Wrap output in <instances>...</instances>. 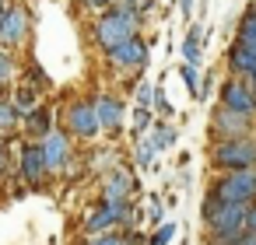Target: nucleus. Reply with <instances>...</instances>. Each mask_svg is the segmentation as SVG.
Returning a JSON list of instances; mask_svg holds the SVG:
<instances>
[{
  "mask_svg": "<svg viewBox=\"0 0 256 245\" xmlns=\"http://www.w3.org/2000/svg\"><path fill=\"white\" fill-rule=\"evenodd\" d=\"M64 126H67V137H78V140H92L98 137V116H95V105L78 98V102H67L64 109Z\"/></svg>",
  "mask_w": 256,
  "mask_h": 245,
  "instance_id": "39448f33",
  "label": "nucleus"
},
{
  "mask_svg": "<svg viewBox=\"0 0 256 245\" xmlns=\"http://www.w3.org/2000/svg\"><path fill=\"white\" fill-rule=\"evenodd\" d=\"M18 123H25V119H22V112L14 109V102L0 98V137L14 133V130H18Z\"/></svg>",
  "mask_w": 256,
  "mask_h": 245,
  "instance_id": "a211bd4d",
  "label": "nucleus"
},
{
  "mask_svg": "<svg viewBox=\"0 0 256 245\" xmlns=\"http://www.w3.org/2000/svg\"><path fill=\"white\" fill-rule=\"evenodd\" d=\"M92 105H95V116H98V130H106V133H120L123 130L126 109H123V102L116 95H95Z\"/></svg>",
  "mask_w": 256,
  "mask_h": 245,
  "instance_id": "9b49d317",
  "label": "nucleus"
},
{
  "mask_svg": "<svg viewBox=\"0 0 256 245\" xmlns=\"http://www.w3.org/2000/svg\"><path fill=\"white\" fill-rule=\"evenodd\" d=\"M246 214H249V207L218 203L210 196H204V207H200V217L207 224L210 242H235L238 235H246Z\"/></svg>",
  "mask_w": 256,
  "mask_h": 245,
  "instance_id": "f257e3e1",
  "label": "nucleus"
},
{
  "mask_svg": "<svg viewBox=\"0 0 256 245\" xmlns=\"http://www.w3.org/2000/svg\"><path fill=\"white\" fill-rule=\"evenodd\" d=\"M22 42H28V11L11 4L0 18V49H14Z\"/></svg>",
  "mask_w": 256,
  "mask_h": 245,
  "instance_id": "1a4fd4ad",
  "label": "nucleus"
},
{
  "mask_svg": "<svg viewBox=\"0 0 256 245\" xmlns=\"http://www.w3.org/2000/svg\"><path fill=\"white\" fill-rule=\"evenodd\" d=\"M88 245H126V231H109V235H98V238H88Z\"/></svg>",
  "mask_w": 256,
  "mask_h": 245,
  "instance_id": "a878e982",
  "label": "nucleus"
},
{
  "mask_svg": "<svg viewBox=\"0 0 256 245\" xmlns=\"http://www.w3.org/2000/svg\"><path fill=\"white\" fill-rule=\"evenodd\" d=\"M137 193V179L126 172V168H112L109 175H106V182H102V200L106 203H123V200H130Z\"/></svg>",
  "mask_w": 256,
  "mask_h": 245,
  "instance_id": "f8f14e48",
  "label": "nucleus"
},
{
  "mask_svg": "<svg viewBox=\"0 0 256 245\" xmlns=\"http://www.w3.org/2000/svg\"><path fill=\"white\" fill-rule=\"evenodd\" d=\"M28 77H32L39 88H50V77L42 74V67H39V63H28Z\"/></svg>",
  "mask_w": 256,
  "mask_h": 245,
  "instance_id": "cd10ccee",
  "label": "nucleus"
},
{
  "mask_svg": "<svg viewBox=\"0 0 256 245\" xmlns=\"http://www.w3.org/2000/svg\"><path fill=\"white\" fill-rule=\"evenodd\" d=\"M39 144H42V158H46V168H50V172L70 165V137H67V130H53V133H50L46 140H39Z\"/></svg>",
  "mask_w": 256,
  "mask_h": 245,
  "instance_id": "ddd939ff",
  "label": "nucleus"
},
{
  "mask_svg": "<svg viewBox=\"0 0 256 245\" xmlns=\"http://www.w3.org/2000/svg\"><path fill=\"white\" fill-rule=\"evenodd\" d=\"M11 102H14V109H18V112H22V119H25V116L36 109V88H32V84L14 88V98H11Z\"/></svg>",
  "mask_w": 256,
  "mask_h": 245,
  "instance_id": "6ab92c4d",
  "label": "nucleus"
},
{
  "mask_svg": "<svg viewBox=\"0 0 256 245\" xmlns=\"http://www.w3.org/2000/svg\"><path fill=\"white\" fill-rule=\"evenodd\" d=\"M11 77H14V56H11V49H0V88Z\"/></svg>",
  "mask_w": 256,
  "mask_h": 245,
  "instance_id": "4be33fe9",
  "label": "nucleus"
},
{
  "mask_svg": "<svg viewBox=\"0 0 256 245\" xmlns=\"http://www.w3.org/2000/svg\"><path fill=\"white\" fill-rule=\"evenodd\" d=\"M221 105L252 119V116H256V91L249 88V81H242V77H228V81L221 84Z\"/></svg>",
  "mask_w": 256,
  "mask_h": 245,
  "instance_id": "6e6552de",
  "label": "nucleus"
},
{
  "mask_svg": "<svg viewBox=\"0 0 256 245\" xmlns=\"http://www.w3.org/2000/svg\"><path fill=\"white\" fill-rule=\"evenodd\" d=\"M151 130H154L151 137H154V144H158V151H165V147H172V144H176V137H179L172 123H154Z\"/></svg>",
  "mask_w": 256,
  "mask_h": 245,
  "instance_id": "aec40b11",
  "label": "nucleus"
},
{
  "mask_svg": "<svg viewBox=\"0 0 256 245\" xmlns=\"http://www.w3.org/2000/svg\"><path fill=\"white\" fill-rule=\"evenodd\" d=\"M246 231H256V203H252L249 214H246Z\"/></svg>",
  "mask_w": 256,
  "mask_h": 245,
  "instance_id": "2f4dec72",
  "label": "nucleus"
},
{
  "mask_svg": "<svg viewBox=\"0 0 256 245\" xmlns=\"http://www.w3.org/2000/svg\"><path fill=\"white\" fill-rule=\"evenodd\" d=\"M210 165H214V168H221V172L256 168V140H252V137L214 140V147H210Z\"/></svg>",
  "mask_w": 256,
  "mask_h": 245,
  "instance_id": "7ed1b4c3",
  "label": "nucleus"
},
{
  "mask_svg": "<svg viewBox=\"0 0 256 245\" xmlns=\"http://www.w3.org/2000/svg\"><path fill=\"white\" fill-rule=\"evenodd\" d=\"M249 130H252V119L242 116V112H232V109H224V105H218L214 116H210V133H214V140L249 137Z\"/></svg>",
  "mask_w": 256,
  "mask_h": 245,
  "instance_id": "0eeeda50",
  "label": "nucleus"
},
{
  "mask_svg": "<svg viewBox=\"0 0 256 245\" xmlns=\"http://www.w3.org/2000/svg\"><path fill=\"white\" fill-rule=\"evenodd\" d=\"M172 235H176V224H168V221H165V224H158V228H154V235H151L148 242H151V245H168V242H172Z\"/></svg>",
  "mask_w": 256,
  "mask_h": 245,
  "instance_id": "393cba45",
  "label": "nucleus"
},
{
  "mask_svg": "<svg viewBox=\"0 0 256 245\" xmlns=\"http://www.w3.org/2000/svg\"><path fill=\"white\" fill-rule=\"evenodd\" d=\"M179 74H182V81H186V88H190V95H193V98H200V77H196V67H190V63H182V67H179Z\"/></svg>",
  "mask_w": 256,
  "mask_h": 245,
  "instance_id": "5701e85b",
  "label": "nucleus"
},
{
  "mask_svg": "<svg viewBox=\"0 0 256 245\" xmlns=\"http://www.w3.org/2000/svg\"><path fill=\"white\" fill-rule=\"evenodd\" d=\"M95 42H98V49L102 53H109V49H116V46H123V42H130V39H137L140 35V25H134V21H126V18H120V14H112V11H106L98 21H95Z\"/></svg>",
  "mask_w": 256,
  "mask_h": 245,
  "instance_id": "20e7f679",
  "label": "nucleus"
},
{
  "mask_svg": "<svg viewBox=\"0 0 256 245\" xmlns=\"http://www.w3.org/2000/svg\"><path fill=\"white\" fill-rule=\"evenodd\" d=\"M4 11H8V0H0V18H4Z\"/></svg>",
  "mask_w": 256,
  "mask_h": 245,
  "instance_id": "72a5a7b5",
  "label": "nucleus"
},
{
  "mask_svg": "<svg viewBox=\"0 0 256 245\" xmlns=\"http://www.w3.org/2000/svg\"><path fill=\"white\" fill-rule=\"evenodd\" d=\"M148 126H154V116H151V109H140V105H137V112H134V133L144 137Z\"/></svg>",
  "mask_w": 256,
  "mask_h": 245,
  "instance_id": "b1692460",
  "label": "nucleus"
},
{
  "mask_svg": "<svg viewBox=\"0 0 256 245\" xmlns=\"http://www.w3.org/2000/svg\"><path fill=\"white\" fill-rule=\"evenodd\" d=\"M228 70H232L235 77H242V81H249V77L256 74V53L235 42V46L228 49Z\"/></svg>",
  "mask_w": 256,
  "mask_h": 245,
  "instance_id": "4468645a",
  "label": "nucleus"
},
{
  "mask_svg": "<svg viewBox=\"0 0 256 245\" xmlns=\"http://www.w3.org/2000/svg\"><path fill=\"white\" fill-rule=\"evenodd\" d=\"M154 154H158L154 137H140V140H137V165H140V168H148V165L154 161Z\"/></svg>",
  "mask_w": 256,
  "mask_h": 245,
  "instance_id": "412c9836",
  "label": "nucleus"
},
{
  "mask_svg": "<svg viewBox=\"0 0 256 245\" xmlns=\"http://www.w3.org/2000/svg\"><path fill=\"white\" fill-rule=\"evenodd\" d=\"M193 4H196V0H179V11L190 18V11H193Z\"/></svg>",
  "mask_w": 256,
  "mask_h": 245,
  "instance_id": "473e14b6",
  "label": "nucleus"
},
{
  "mask_svg": "<svg viewBox=\"0 0 256 245\" xmlns=\"http://www.w3.org/2000/svg\"><path fill=\"white\" fill-rule=\"evenodd\" d=\"M8 172H11V154H8V144L0 140V179H4Z\"/></svg>",
  "mask_w": 256,
  "mask_h": 245,
  "instance_id": "c756f323",
  "label": "nucleus"
},
{
  "mask_svg": "<svg viewBox=\"0 0 256 245\" xmlns=\"http://www.w3.org/2000/svg\"><path fill=\"white\" fill-rule=\"evenodd\" d=\"M25 130H28V137L46 140V137L53 133V112H50L46 105H36V109L25 116Z\"/></svg>",
  "mask_w": 256,
  "mask_h": 245,
  "instance_id": "2eb2a0df",
  "label": "nucleus"
},
{
  "mask_svg": "<svg viewBox=\"0 0 256 245\" xmlns=\"http://www.w3.org/2000/svg\"><path fill=\"white\" fill-rule=\"evenodd\" d=\"M81 7H84V11H109L112 0H81Z\"/></svg>",
  "mask_w": 256,
  "mask_h": 245,
  "instance_id": "7c9ffc66",
  "label": "nucleus"
},
{
  "mask_svg": "<svg viewBox=\"0 0 256 245\" xmlns=\"http://www.w3.org/2000/svg\"><path fill=\"white\" fill-rule=\"evenodd\" d=\"M235 42L256 53V7H249V11L242 14V21H238V39H235Z\"/></svg>",
  "mask_w": 256,
  "mask_h": 245,
  "instance_id": "f3484780",
  "label": "nucleus"
},
{
  "mask_svg": "<svg viewBox=\"0 0 256 245\" xmlns=\"http://www.w3.org/2000/svg\"><path fill=\"white\" fill-rule=\"evenodd\" d=\"M200 42H204V28L193 25V28L186 32V39H182V60H186L190 67H200Z\"/></svg>",
  "mask_w": 256,
  "mask_h": 245,
  "instance_id": "dca6fc26",
  "label": "nucleus"
},
{
  "mask_svg": "<svg viewBox=\"0 0 256 245\" xmlns=\"http://www.w3.org/2000/svg\"><path fill=\"white\" fill-rule=\"evenodd\" d=\"M210 200L218 203H235V207H252L256 203V168H242V172H221L210 189Z\"/></svg>",
  "mask_w": 256,
  "mask_h": 245,
  "instance_id": "f03ea898",
  "label": "nucleus"
},
{
  "mask_svg": "<svg viewBox=\"0 0 256 245\" xmlns=\"http://www.w3.org/2000/svg\"><path fill=\"white\" fill-rule=\"evenodd\" d=\"M18 175H22V182H28L32 189H39V186L50 179V168H46V158H42V144H39V140L22 144V151H18Z\"/></svg>",
  "mask_w": 256,
  "mask_h": 245,
  "instance_id": "423d86ee",
  "label": "nucleus"
},
{
  "mask_svg": "<svg viewBox=\"0 0 256 245\" xmlns=\"http://www.w3.org/2000/svg\"><path fill=\"white\" fill-rule=\"evenodd\" d=\"M106 60H109V67H116V70H144V67H148V42L137 35V39H130V42L109 49Z\"/></svg>",
  "mask_w": 256,
  "mask_h": 245,
  "instance_id": "9d476101",
  "label": "nucleus"
},
{
  "mask_svg": "<svg viewBox=\"0 0 256 245\" xmlns=\"http://www.w3.org/2000/svg\"><path fill=\"white\" fill-rule=\"evenodd\" d=\"M210 245H256V231H246V235H238L235 242H210Z\"/></svg>",
  "mask_w": 256,
  "mask_h": 245,
  "instance_id": "c85d7f7f",
  "label": "nucleus"
},
{
  "mask_svg": "<svg viewBox=\"0 0 256 245\" xmlns=\"http://www.w3.org/2000/svg\"><path fill=\"white\" fill-rule=\"evenodd\" d=\"M249 88H252V91H256V74H252V77H249Z\"/></svg>",
  "mask_w": 256,
  "mask_h": 245,
  "instance_id": "f704fd0d",
  "label": "nucleus"
},
{
  "mask_svg": "<svg viewBox=\"0 0 256 245\" xmlns=\"http://www.w3.org/2000/svg\"><path fill=\"white\" fill-rule=\"evenodd\" d=\"M137 102H140V109H151L154 105V84H137Z\"/></svg>",
  "mask_w": 256,
  "mask_h": 245,
  "instance_id": "bb28decb",
  "label": "nucleus"
}]
</instances>
